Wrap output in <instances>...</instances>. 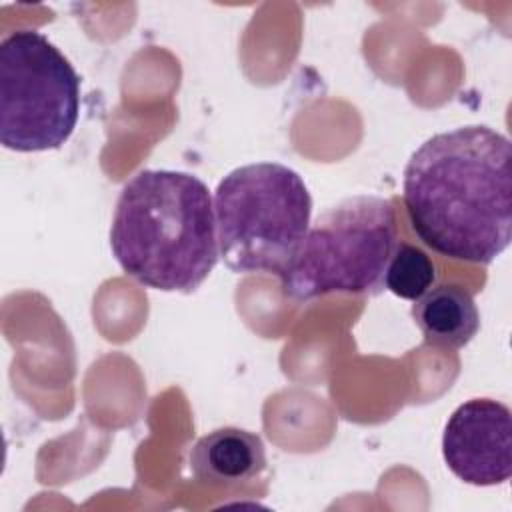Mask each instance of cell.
I'll use <instances>...</instances> for the list:
<instances>
[{
  "mask_svg": "<svg viewBox=\"0 0 512 512\" xmlns=\"http://www.w3.org/2000/svg\"><path fill=\"white\" fill-rule=\"evenodd\" d=\"M402 198L428 248L460 262H494L512 234L508 136L484 124L434 134L406 162Z\"/></svg>",
  "mask_w": 512,
  "mask_h": 512,
  "instance_id": "6da1fadb",
  "label": "cell"
},
{
  "mask_svg": "<svg viewBox=\"0 0 512 512\" xmlns=\"http://www.w3.org/2000/svg\"><path fill=\"white\" fill-rule=\"evenodd\" d=\"M110 248L136 282L162 292H194L220 256L208 186L176 170L134 174L116 200Z\"/></svg>",
  "mask_w": 512,
  "mask_h": 512,
  "instance_id": "7a4b0ae2",
  "label": "cell"
},
{
  "mask_svg": "<svg viewBox=\"0 0 512 512\" xmlns=\"http://www.w3.org/2000/svg\"><path fill=\"white\" fill-rule=\"evenodd\" d=\"M212 200L224 264L282 276L310 228L312 196L300 174L278 162L244 164L218 182Z\"/></svg>",
  "mask_w": 512,
  "mask_h": 512,
  "instance_id": "3957f363",
  "label": "cell"
},
{
  "mask_svg": "<svg viewBox=\"0 0 512 512\" xmlns=\"http://www.w3.org/2000/svg\"><path fill=\"white\" fill-rule=\"evenodd\" d=\"M396 244L390 200L368 194L344 198L310 224L280 276L282 290L296 302L326 294H376Z\"/></svg>",
  "mask_w": 512,
  "mask_h": 512,
  "instance_id": "277c9868",
  "label": "cell"
},
{
  "mask_svg": "<svg viewBox=\"0 0 512 512\" xmlns=\"http://www.w3.org/2000/svg\"><path fill=\"white\" fill-rule=\"evenodd\" d=\"M80 116V76L38 30L0 42V142L16 152L60 148Z\"/></svg>",
  "mask_w": 512,
  "mask_h": 512,
  "instance_id": "5b68a950",
  "label": "cell"
},
{
  "mask_svg": "<svg viewBox=\"0 0 512 512\" xmlns=\"http://www.w3.org/2000/svg\"><path fill=\"white\" fill-rule=\"evenodd\" d=\"M442 456L450 472L472 486L504 484L512 474V414L492 398H472L448 418Z\"/></svg>",
  "mask_w": 512,
  "mask_h": 512,
  "instance_id": "8992f818",
  "label": "cell"
},
{
  "mask_svg": "<svg viewBox=\"0 0 512 512\" xmlns=\"http://www.w3.org/2000/svg\"><path fill=\"white\" fill-rule=\"evenodd\" d=\"M266 468V448L258 434L224 426L216 428L190 450V470L200 482L242 484Z\"/></svg>",
  "mask_w": 512,
  "mask_h": 512,
  "instance_id": "52a82bcc",
  "label": "cell"
},
{
  "mask_svg": "<svg viewBox=\"0 0 512 512\" xmlns=\"http://www.w3.org/2000/svg\"><path fill=\"white\" fill-rule=\"evenodd\" d=\"M412 318L424 342L438 348H464L480 328L472 294L460 284L432 286L412 306Z\"/></svg>",
  "mask_w": 512,
  "mask_h": 512,
  "instance_id": "ba28073f",
  "label": "cell"
},
{
  "mask_svg": "<svg viewBox=\"0 0 512 512\" xmlns=\"http://www.w3.org/2000/svg\"><path fill=\"white\" fill-rule=\"evenodd\" d=\"M436 282V266L432 258L420 248L400 242L384 270V286L404 300H418Z\"/></svg>",
  "mask_w": 512,
  "mask_h": 512,
  "instance_id": "9c48e42d",
  "label": "cell"
}]
</instances>
